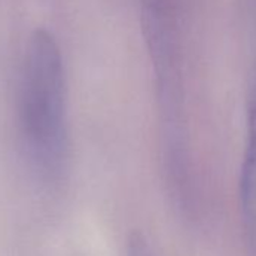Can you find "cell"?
I'll use <instances>...</instances> for the list:
<instances>
[{"instance_id": "1", "label": "cell", "mask_w": 256, "mask_h": 256, "mask_svg": "<svg viewBox=\"0 0 256 256\" xmlns=\"http://www.w3.org/2000/svg\"><path fill=\"white\" fill-rule=\"evenodd\" d=\"M18 125L28 160L44 178L60 175L68 151L66 74L60 46L47 28L30 32L20 72Z\"/></svg>"}, {"instance_id": "2", "label": "cell", "mask_w": 256, "mask_h": 256, "mask_svg": "<svg viewBox=\"0 0 256 256\" xmlns=\"http://www.w3.org/2000/svg\"><path fill=\"white\" fill-rule=\"evenodd\" d=\"M240 205L247 228L256 234V94L248 110V138L240 176Z\"/></svg>"}, {"instance_id": "3", "label": "cell", "mask_w": 256, "mask_h": 256, "mask_svg": "<svg viewBox=\"0 0 256 256\" xmlns=\"http://www.w3.org/2000/svg\"><path fill=\"white\" fill-rule=\"evenodd\" d=\"M125 256H154L148 238L140 230H133L128 235Z\"/></svg>"}]
</instances>
